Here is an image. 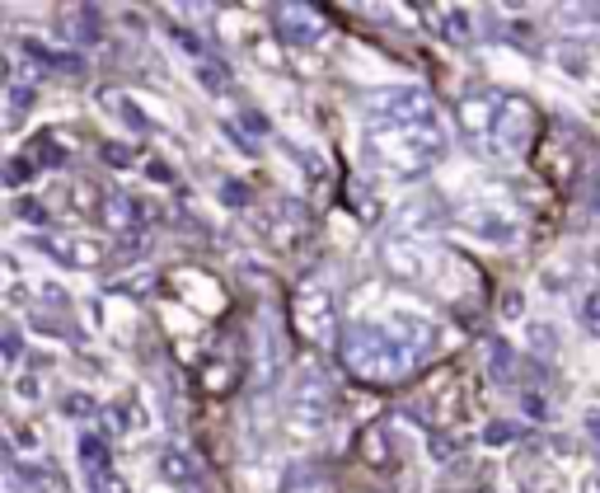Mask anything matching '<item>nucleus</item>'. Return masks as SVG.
<instances>
[{"instance_id": "27", "label": "nucleus", "mask_w": 600, "mask_h": 493, "mask_svg": "<svg viewBox=\"0 0 600 493\" xmlns=\"http://www.w3.org/2000/svg\"><path fill=\"white\" fill-rule=\"evenodd\" d=\"M521 409H525V418H535V423H544V418H549L544 394H535V390H525V394H521Z\"/></svg>"}, {"instance_id": "6", "label": "nucleus", "mask_w": 600, "mask_h": 493, "mask_svg": "<svg viewBox=\"0 0 600 493\" xmlns=\"http://www.w3.org/2000/svg\"><path fill=\"white\" fill-rule=\"evenodd\" d=\"M530 123H535V108H530V99H521V94H502V108H497V127H493V137L483 141V151H493V155H516V151H525Z\"/></svg>"}, {"instance_id": "5", "label": "nucleus", "mask_w": 600, "mask_h": 493, "mask_svg": "<svg viewBox=\"0 0 600 493\" xmlns=\"http://www.w3.org/2000/svg\"><path fill=\"white\" fill-rule=\"evenodd\" d=\"M366 123L375 127H413V123H431V104L422 90H380L366 108Z\"/></svg>"}, {"instance_id": "3", "label": "nucleus", "mask_w": 600, "mask_h": 493, "mask_svg": "<svg viewBox=\"0 0 600 493\" xmlns=\"http://www.w3.org/2000/svg\"><path fill=\"white\" fill-rule=\"evenodd\" d=\"M333 404H338V390H333L328 371L305 367L296 376V394H291V414L300 427H324L333 418Z\"/></svg>"}, {"instance_id": "35", "label": "nucleus", "mask_w": 600, "mask_h": 493, "mask_svg": "<svg viewBox=\"0 0 600 493\" xmlns=\"http://www.w3.org/2000/svg\"><path fill=\"white\" fill-rule=\"evenodd\" d=\"M502 315H507V320H521V296H516V291H507V301H502Z\"/></svg>"}, {"instance_id": "10", "label": "nucleus", "mask_w": 600, "mask_h": 493, "mask_svg": "<svg viewBox=\"0 0 600 493\" xmlns=\"http://www.w3.org/2000/svg\"><path fill=\"white\" fill-rule=\"evenodd\" d=\"M385 258H390V268L399 273V277H413V282H427V273H431V254L422 250L418 240H394L390 250H385Z\"/></svg>"}, {"instance_id": "20", "label": "nucleus", "mask_w": 600, "mask_h": 493, "mask_svg": "<svg viewBox=\"0 0 600 493\" xmlns=\"http://www.w3.org/2000/svg\"><path fill=\"white\" fill-rule=\"evenodd\" d=\"M80 460H85V470H108L104 437H85V441H80Z\"/></svg>"}, {"instance_id": "33", "label": "nucleus", "mask_w": 600, "mask_h": 493, "mask_svg": "<svg viewBox=\"0 0 600 493\" xmlns=\"http://www.w3.org/2000/svg\"><path fill=\"white\" fill-rule=\"evenodd\" d=\"M244 118V127L249 131H258V137H268V118H263V113H240Z\"/></svg>"}, {"instance_id": "15", "label": "nucleus", "mask_w": 600, "mask_h": 493, "mask_svg": "<svg viewBox=\"0 0 600 493\" xmlns=\"http://www.w3.org/2000/svg\"><path fill=\"white\" fill-rule=\"evenodd\" d=\"M525 343H530V353L554 357V353H558V329L544 324V320H535V324H525Z\"/></svg>"}, {"instance_id": "21", "label": "nucleus", "mask_w": 600, "mask_h": 493, "mask_svg": "<svg viewBox=\"0 0 600 493\" xmlns=\"http://www.w3.org/2000/svg\"><path fill=\"white\" fill-rule=\"evenodd\" d=\"M516 437H521V427H516V423H488V427H483V447H511Z\"/></svg>"}, {"instance_id": "39", "label": "nucleus", "mask_w": 600, "mask_h": 493, "mask_svg": "<svg viewBox=\"0 0 600 493\" xmlns=\"http://www.w3.org/2000/svg\"><path fill=\"white\" fill-rule=\"evenodd\" d=\"M596 273H600V250H596Z\"/></svg>"}, {"instance_id": "7", "label": "nucleus", "mask_w": 600, "mask_h": 493, "mask_svg": "<svg viewBox=\"0 0 600 493\" xmlns=\"http://www.w3.org/2000/svg\"><path fill=\"white\" fill-rule=\"evenodd\" d=\"M33 244L57 258L61 268H94L99 258H104V250H99L94 240H75V235H57V230H43V235H33Z\"/></svg>"}, {"instance_id": "34", "label": "nucleus", "mask_w": 600, "mask_h": 493, "mask_svg": "<svg viewBox=\"0 0 600 493\" xmlns=\"http://www.w3.org/2000/svg\"><path fill=\"white\" fill-rule=\"evenodd\" d=\"M104 427H108V433H122V427H127V414H118V409H104Z\"/></svg>"}, {"instance_id": "32", "label": "nucleus", "mask_w": 600, "mask_h": 493, "mask_svg": "<svg viewBox=\"0 0 600 493\" xmlns=\"http://www.w3.org/2000/svg\"><path fill=\"white\" fill-rule=\"evenodd\" d=\"M38 160H43V164H52V170H57V164H66V151H57V146H52V141H43V151H38Z\"/></svg>"}, {"instance_id": "24", "label": "nucleus", "mask_w": 600, "mask_h": 493, "mask_svg": "<svg viewBox=\"0 0 600 493\" xmlns=\"http://www.w3.org/2000/svg\"><path fill=\"white\" fill-rule=\"evenodd\" d=\"M221 203L225 207H249V203H254V193H249L240 179H225V184H221Z\"/></svg>"}, {"instance_id": "19", "label": "nucleus", "mask_w": 600, "mask_h": 493, "mask_svg": "<svg viewBox=\"0 0 600 493\" xmlns=\"http://www.w3.org/2000/svg\"><path fill=\"white\" fill-rule=\"evenodd\" d=\"M104 104H108V108H118V118H122L127 127H137V131H146V127H150V118H141L137 104H131L127 94H113V90H108V94H104Z\"/></svg>"}, {"instance_id": "30", "label": "nucleus", "mask_w": 600, "mask_h": 493, "mask_svg": "<svg viewBox=\"0 0 600 493\" xmlns=\"http://www.w3.org/2000/svg\"><path fill=\"white\" fill-rule=\"evenodd\" d=\"M104 164H118L122 170V164H131V151L127 146H104Z\"/></svg>"}, {"instance_id": "4", "label": "nucleus", "mask_w": 600, "mask_h": 493, "mask_svg": "<svg viewBox=\"0 0 600 493\" xmlns=\"http://www.w3.org/2000/svg\"><path fill=\"white\" fill-rule=\"evenodd\" d=\"M296 329L310 343H328L338 334V296L320 282H305L296 291Z\"/></svg>"}, {"instance_id": "28", "label": "nucleus", "mask_w": 600, "mask_h": 493, "mask_svg": "<svg viewBox=\"0 0 600 493\" xmlns=\"http://www.w3.org/2000/svg\"><path fill=\"white\" fill-rule=\"evenodd\" d=\"M28 174H33V160H24V155H14V160H10V170H5L10 184H24Z\"/></svg>"}, {"instance_id": "13", "label": "nucleus", "mask_w": 600, "mask_h": 493, "mask_svg": "<svg viewBox=\"0 0 600 493\" xmlns=\"http://www.w3.org/2000/svg\"><path fill=\"white\" fill-rule=\"evenodd\" d=\"M488 357H493V367H488L493 381H497V386H511V381H516V353H511V343H507V338H493V343H488Z\"/></svg>"}, {"instance_id": "38", "label": "nucleus", "mask_w": 600, "mask_h": 493, "mask_svg": "<svg viewBox=\"0 0 600 493\" xmlns=\"http://www.w3.org/2000/svg\"><path fill=\"white\" fill-rule=\"evenodd\" d=\"M577 493H600V474H591V480H581V489Z\"/></svg>"}, {"instance_id": "37", "label": "nucleus", "mask_w": 600, "mask_h": 493, "mask_svg": "<svg viewBox=\"0 0 600 493\" xmlns=\"http://www.w3.org/2000/svg\"><path fill=\"white\" fill-rule=\"evenodd\" d=\"M38 390H43L38 381H20V394H24V400H33V394H38Z\"/></svg>"}, {"instance_id": "29", "label": "nucleus", "mask_w": 600, "mask_h": 493, "mask_svg": "<svg viewBox=\"0 0 600 493\" xmlns=\"http://www.w3.org/2000/svg\"><path fill=\"white\" fill-rule=\"evenodd\" d=\"M174 43L183 47V52H193L197 61H202V43H197V33H188V28H174Z\"/></svg>"}, {"instance_id": "31", "label": "nucleus", "mask_w": 600, "mask_h": 493, "mask_svg": "<svg viewBox=\"0 0 600 493\" xmlns=\"http://www.w3.org/2000/svg\"><path fill=\"white\" fill-rule=\"evenodd\" d=\"M20 353H24L20 334H14V329H5V362H10V367H14V362H20Z\"/></svg>"}, {"instance_id": "12", "label": "nucleus", "mask_w": 600, "mask_h": 493, "mask_svg": "<svg viewBox=\"0 0 600 493\" xmlns=\"http://www.w3.org/2000/svg\"><path fill=\"white\" fill-rule=\"evenodd\" d=\"M104 217H108V226H113V230H137V221H141V207L131 203L127 193H108Z\"/></svg>"}, {"instance_id": "9", "label": "nucleus", "mask_w": 600, "mask_h": 493, "mask_svg": "<svg viewBox=\"0 0 600 493\" xmlns=\"http://www.w3.org/2000/svg\"><path fill=\"white\" fill-rule=\"evenodd\" d=\"M497 108H502V94H474L460 104V131L474 141H488L497 127Z\"/></svg>"}, {"instance_id": "25", "label": "nucleus", "mask_w": 600, "mask_h": 493, "mask_svg": "<svg viewBox=\"0 0 600 493\" xmlns=\"http://www.w3.org/2000/svg\"><path fill=\"white\" fill-rule=\"evenodd\" d=\"M90 489L94 493H127V484L113 470H90Z\"/></svg>"}, {"instance_id": "16", "label": "nucleus", "mask_w": 600, "mask_h": 493, "mask_svg": "<svg viewBox=\"0 0 600 493\" xmlns=\"http://www.w3.org/2000/svg\"><path fill=\"white\" fill-rule=\"evenodd\" d=\"M431 20L441 24V38H450V43L470 38V14H464V10H431Z\"/></svg>"}, {"instance_id": "22", "label": "nucleus", "mask_w": 600, "mask_h": 493, "mask_svg": "<svg viewBox=\"0 0 600 493\" xmlns=\"http://www.w3.org/2000/svg\"><path fill=\"white\" fill-rule=\"evenodd\" d=\"M33 104V85H24V80H10V118H24Z\"/></svg>"}, {"instance_id": "26", "label": "nucleus", "mask_w": 600, "mask_h": 493, "mask_svg": "<svg viewBox=\"0 0 600 493\" xmlns=\"http://www.w3.org/2000/svg\"><path fill=\"white\" fill-rule=\"evenodd\" d=\"M14 211H20V217H24L28 226H47V207H43V203H33V197H20V203H14Z\"/></svg>"}, {"instance_id": "8", "label": "nucleus", "mask_w": 600, "mask_h": 493, "mask_svg": "<svg viewBox=\"0 0 600 493\" xmlns=\"http://www.w3.org/2000/svg\"><path fill=\"white\" fill-rule=\"evenodd\" d=\"M272 20H277V33H281V43H320L324 38V24H320V14H314L310 5H277L272 10Z\"/></svg>"}, {"instance_id": "18", "label": "nucleus", "mask_w": 600, "mask_h": 493, "mask_svg": "<svg viewBox=\"0 0 600 493\" xmlns=\"http://www.w3.org/2000/svg\"><path fill=\"white\" fill-rule=\"evenodd\" d=\"M287 493H333V489H328V480L320 470H291L287 474Z\"/></svg>"}, {"instance_id": "11", "label": "nucleus", "mask_w": 600, "mask_h": 493, "mask_svg": "<svg viewBox=\"0 0 600 493\" xmlns=\"http://www.w3.org/2000/svg\"><path fill=\"white\" fill-rule=\"evenodd\" d=\"M155 470H160L170 484H183V489H188V484H202V465L193 460L188 447H164V451L155 456Z\"/></svg>"}, {"instance_id": "1", "label": "nucleus", "mask_w": 600, "mask_h": 493, "mask_svg": "<svg viewBox=\"0 0 600 493\" xmlns=\"http://www.w3.org/2000/svg\"><path fill=\"white\" fill-rule=\"evenodd\" d=\"M431 324L413 315H394L385 324H352L338 338V357L347 371H357L361 381H399L431 353Z\"/></svg>"}, {"instance_id": "14", "label": "nucleus", "mask_w": 600, "mask_h": 493, "mask_svg": "<svg viewBox=\"0 0 600 493\" xmlns=\"http://www.w3.org/2000/svg\"><path fill=\"white\" fill-rule=\"evenodd\" d=\"M470 226L478 230L483 240H497V244H511V240H516V226H511L507 217H497V211H478Z\"/></svg>"}, {"instance_id": "2", "label": "nucleus", "mask_w": 600, "mask_h": 493, "mask_svg": "<svg viewBox=\"0 0 600 493\" xmlns=\"http://www.w3.org/2000/svg\"><path fill=\"white\" fill-rule=\"evenodd\" d=\"M446 155V131L431 123H413V127H375L366 137V160L375 174H390L399 184L422 179L431 164Z\"/></svg>"}, {"instance_id": "23", "label": "nucleus", "mask_w": 600, "mask_h": 493, "mask_svg": "<svg viewBox=\"0 0 600 493\" xmlns=\"http://www.w3.org/2000/svg\"><path fill=\"white\" fill-rule=\"evenodd\" d=\"M61 409H66V418H90V414H94V400H90L85 390H71V394L61 400Z\"/></svg>"}, {"instance_id": "36", "label": "nucleus", "mask_w": 600, "mask_h": 493, "mask_svg": "<svg viewBox=\"0 0 600 493\" xmlns=\"http://www.w3.org/2000/svg\"><path fill=\"white\" fill-rule=\"evenodd\" d=\"M587 433L600 441V409H596V414H587Z\"/></svg>"}, {"instance_id": "17", "label": "nucleus", "mask_w": 600, "mask_h": 493, "mask_svg": "<svg viewBox=\"0 0 600 493\" xmlns=\"http://www.w3.org/2000/svg\"><path fill=\"white\" fill-rule=\"evenodd\" d=\"M197 80H202V90H211V94H225V85H230V71L216 57H202L197 61Z\"/></svg>"}]
</instances>
